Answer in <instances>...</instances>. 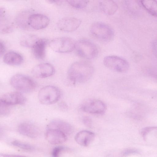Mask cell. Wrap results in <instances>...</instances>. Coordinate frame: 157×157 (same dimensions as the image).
Masks as SVG:
<instances>
[{"instance_id":"83f0119b","label":"cell","mask_w":157,"mask_h":157,"mask_svg":"<svg viewBox=\"0 0 157 157\" xmlns=\"http://www.w3.org/2000/svg\"><path fill=\"white\" fill-rule=\"evenodd\" d=\"M139 152V151L137 149L129 148L124 150L122 152V155H128L134 154H138Z\"/></svg>"},{"instance_id":"4dcf8cb0","label":"cell","mask_w":157,"mask_h":157,"mask_svg":"<svg viewBox=\"0 0 157 157\" xmlns=\"http://www.w3.org/2000/svg\"><path fill=\"white\" fill-rule=\"evenodd\" d=\"M5 51V45L3 43L0 41V57L3 55Z\"/></svg>"},{"instance_id":"1f68e13d","label":"cell","mask_w":157,"mask_h":157,"mask_svg":"<svg viewBox=\"0 0 157 157\" xmlns=\"http://www.w3.org/2000/svg\"><path fill=\"white\" fill-rule=\"evenodd\" d=\"M1 155L4 157H20L22 156L16 155H12V154H2Z\"/></svg>"},{"instance_id":"6da1fadb","label":"cell","mask_w":157,"mask_h":157,"mask_svg":"<svg viewBox=\"0 0 157 157\" xmlns=\"http://www.w3.org/2000/svg\"><path fill=\"white\" fill-rule=\"evenodd\" d=\"M94 72L93 65L86 61H78L72 63L67 71V77L73 84L83 83L89 80Z\"/></svg>"},{"instance_id":"277c9868","label":"cell","mask_w":157,"mask_h":157,"mask_svg":"<svg viewBox=\"0 0 157 157\" xmlns=\"http://www.w3.org/2000/svg\"><path fill=\"white\" fill-rule=\"evenodd\" d=\"M90 32L94 37L103 42H110L114 36V32L112 28L108 25L101 22L93 24L91 27Z\"/></svg>"},{"instance_id":"d6a6232c","label":"cell","mask_w":157,"mask_h":157,"mask_svg":"<svg viewBox=\"0 0 157 157\" xmlns=\"http://www.w3.org/2000/svg\"><path fill=\"white\" fill-rule=\"evenodd\" d=\"M4 12V10L3 8L0 7V17H2L3 15Z\"/></svg>"},{"instance_id":"cb8c5ba5","label":"cell","mask_w":157,"mask_h":157,"mask_svg":"<svg viewBox=\"0 0 157 157\" xmlns=\"http://www.w3.org/2000/svg\"><path fill=\"white\" fill-rule=\"evenodd\" d=\"M71 6L78 9H83L87 6L88 0H66Z\"/></svg>"},{"instance_id":"7a4b0ae2","label":"cell","mask_w":157,"mask_h":157,"mask_svg":"<svg viewBox=\"0 0 157 157\" xmlns=\"http://www.w3.org/2000/svg\"><path fill=\"white\" fill-rule=\"evenodd\" d=\"M11 85L20 92L29 93L34 90L36 87L35 82L30 77L21 74H16L10 78Z\"/></svg>"},{"instance_id":"8992f818","label":"cell","mask_w":157,"mask_h":157,"mask_svg":"<svg viewBox=\"0 0 157 157\" xmlns=\"http://www.w3.org/2000/svg\"><path fill=\"white\" fill-rule=\"evenodd\" d=\"M103 62L107 68L117 72L125 73L129 68V64L127 60L116 56H106L104 58Z\"/></svg>"},{"instance_id":"8fae6325","label":"cell","mask_w":157,"mask_h":157,"mask_svg":"<svg viewBox=\"0 0 157 157\" xmlns=\"http://www.w3.org/2000/svg\"><path fill=\"white\" fill-rule=\"evenodd\" d=\"M55 71L54 68L52 64L44 63L35 66L32 70V73L36 78H44L52 75Z\"/></svg>"},{"instance_id":"9a60e30c","label":"cell","mask_w":157,"mask_h":157,"mask_svg":"<svg viewBox=\"0 0 157 157\" xmlns=\"http://www.w3.org/2000/svg\"><path fill=\"white\" fill-rule=\"evenodd\" d=\"M47 128L55 129L59 130L67 136L73 132V128L69 123L64 121L56 119L51 121L48 124Z\"/></svg>"},{"instance_id":"ffe728a7","label":"cell","mask_w":157,"mask_h":157,"mask_svg":"<svg viewBox=\"0 0 157 157\" xmlns=\"http://www.w3.org/2000/svg\"><path fill=\"white\" fill-rule=\"evenodd\" d=\"M124 4L128 10L133 15H137L141 10L140 0H124Z\"/></svg>"},{"instance_id":"d4e9b609","label":"cell","mask_w":157,"mask_h":157,"mask_svg":"<svg viewBox=\"0 0 157 157\" xmlns=\"http://www.w3.org/2000/svg\"><path fill=\"white\" fill-rule=\"evenodd\" d=\"M10 106L0 99V115H5L9 113L11 110Z\"/></svg>"},{"instance_id":"4fadbf2b","label":"cell","mask_w":157,"mask_h":157,"mask_svg":"<svg viewBox=\"0 0 157 157\" xmlns=\"http://www.w3.org/2000/svg\"><path fill=\"white\" fill-rule=\"evenodd\" d=\"M0 99L6 104L13 105L23 104L26 101V98L20 92H13L3 95Z\"/></svg>"},{"instance_id":"ba28073f","label":"cell","mask_w":157,"mask_h":157,"mask_svg":"<svg viewBox=\"0 0 157 157\" xmlns=\"http://www.w3.org/2000/svg\"><path fill=\"white\" fill-rule=\"evenodd\" d=\"M81 108L83 111L90 113L101 114L105 111L106 106L102 101L95 99H89L84 101Z\"/></svg>"},{"instance_id":"9c48e42d","label":"cell","mask_w":157,"mask_h":157,"mask_svg":"<svg viewBox=\"0 0 157 157\" xmlns=\"http://www.w3.org/2000/svg\"><path fill=\"white\" fill-rule=\"evenodd\" d=\"M81 21L79 19L72 17H65L60 19L57 22V26L61 31L69 32L77 29Z\"/></svg>"},{"instance_id":"4316f807","label":"cell","mask_w":157,"mask_h":157,"mask_svg":"<svg viewBox=\"0 0 157 157\" xmlns=\"http://www.w3.org/2000/svg\"><path fill=\"white\" fill-rule=\"evenodd\" d=\"M156 129V127H147L142 129L141 134L144 140H146L147 136L149 132Z\"/></svg>"},{"instance_id":"f546056e","label":"cell","mask_w":157,"mask_h":157,"mask_svg":"<svg viewBox=\"0 0 157 157\" xmlns=\"http://www.w3.org/2000/svg\"><path fill=\"white\" fill-rule=\"evenodd\" d=\"M59 108L62 110H66L67 109L68 106L67 104L64 102H61L59 105Z\"/></svg>"},{"instance_id":"2e32d148","label":"cell","mask_w":157,"mask_h":157,"mask_svg":"<svg viewBox=\"0 0 157 157\" xmlns=\"http://www.w3.org/2000/svg\"><path fill=\"white\" fill-rule=\"evenodd\" d=\"M95 136V134L93 132L83 130L76 134L75 136V140L79 145L87 147L93 141Z\"/></svg>"},{"instance_id":"30bf717a","label":"cell","mask_w":157,"mask_h":157,"mask_svg":"<svg viewBox=\"0 0 157 157\" xmlns=\"http://www.w3.org/2000/svg\"><path fill=\"white\" fill-rule=\"evenodd\" d=\"M50 22L49 19L42 14L35 13L30 15L28 23L30 27L35 30H40L46 27Z\"/></svg>"},{"instance_id":"e0dca14e","label":"cell","mask_w":157,"mask_h":157,"mask_svg":"<svg viewBox=\"0 0 157 157\" xmlns=\"http://www.w3.org/2000/svg\"><path fill=\"white\" fill-rule=\"evenodd\" d=\"M48 43V41L46 39L40 38L32 48L33 54L36 58L40 60L44 58Z\"/></svg>"},{"instance_id":"d6986e66","label":"cell","mask_w":157,"mask_h":157,"mask_svg":"<svg viewBox=\"0 0 157 157\" xmlns=\"http://www.w3.org/2000/svg\"><path fill=\"white\" fill-rule=\"evenodd\" d=\"M3 61L7 64L17 66L21 64L23 61L21 55L16 52L11 51L6 53L3 57Z\"/></svg>"},{"instance_id":"44dd1931","label":"cell","mask_w":157,"mask_h":157,"mask_svg":"<svg viewBox=\"0 0 157 157\" xmlns=\"http://www.w3.org/2000/svg\"><path fill=\"white\" fill-rule=\"evenodd\" d=\"M141 6L151 15L156 17L157 3L156 0H140Z\"/></svg>"},{"instance_id":"5bb4252c","label":"cell","mask_w":157,"mask_h":157,"mask_svg":"<svg viewBox=\"0 0 157 157\" xmlns=\"http://www.w3.org/2000/svg\"><path fill=\"white\" fill-rule=\"evenodd\" d=\"M18 129L21 134L31 138H36L40 134V131L37 126L29 122L21 123Z\"/></svg>"},{"instance_id":"52a82bcc","label":"cell","mask_w":157,"mask_h":157,"mask_svg":"<svg viewBox=\"0 0 157 157\" xmlns=\"http://www.w3.org/2000/svg\"><path fill=\"white\" fill-rule=\"evenodd\" d=\"M75 42L72 38L68 37L56 38L49 43L51 49L55 52L65 53L70 52L75 49Z\"/></svg>"},{"instance_id":"f1b7e54d","label":"cell","mask_w":157,"mask_h":157,"mask_svg":"<svg viewBox=\"0 0 157 157\" xmlns=\"http://www.w3.org/2000/svg\"><path fill=\"white\" fill-rule=\"evenodd\" d=\"M82 122L87 127L91 128L92 125V121L91 119L88 117H85L82 119Z\"/></svg>"},{"instance_id":"603a6c76","label":"cell","mask_w":157,"mask_h":157,"mask_svg":"<svg viewBox=\"0 0 157 157\" xmlns=\"http://www.w3.org/2000/svg\"><path fill=\"white\" fill-rule=\"evenodd\" d=\"M12 144L16 147L28 151H33L35 150L34 147L33 146L20 141L14 140Z\"/></svg>"},{"instance_id":"836d02e7","label":"cell","mask_w":157,"mask_h":157,"mask_svg":"<svg viewBox=\"0 0 157 157\" xmlns=\"http://www.w3.org/2000/svg\"><path fill=\"white\" fill-rule=\"evenodd\" d=\"M51 2L53 3H58L59 0H49Z\"/></svg>"},{"instance_id":"7c38bea8","label":"cell","mask_w":157,"mask_h":157,"mask_svg":"<svg viewBox=\"0 0 157 157\" xmlns=\"http://www.w3.org/2000/svg\"><path fill=\"white\" fill-rule=\"evenodd\" d=\"M47 141L52 144H60L65 142L67 136L61 132L53 129L47 128L45 134Z\"/></svg>"},{"instance_id":"3957f363","label":"cell","mask_w":157,"mask_h":157,"mask_svg":"<svg viewBox=\"0 0 157 157\" xmlns=\"http://www.w3.org/2000/svg\"><path fill=\"white\" fill-rule=\"evenodd\" d=\"M75 49L79 57L88 59H94L98 53L97 46L91 41L85 39L80 40L75 42Z\"/></svg>"},{"instance_id":"5b68a950","label":"cell","mask_w":157,"mask_h":157,"mask_svg":"<svg viewBox=\"0 0 157 157\" xmlns=\"http://www.w3.org/2000/svg\"><path fill=\"white\" fill-rule=\"evenodd\" d=\"M61 96L60 90L51 85L44 86L39 91L38 97L40 102L44 105H50L56 103Z\"/></svg>"},{"instance_id":"484cf974","label":"cell","mask_w":157,"mask_h":157,"mask_svg":"<svg viewBox=\"0 0 157 157\" xmlns=\"http://www.w3.org/2000/svg\"><path fill=\"white\" fill-rule=\"evenodd\" d=\"M67 149V148L63 146H59L55 147L52 150V155L54 157H58L63 151Z\"/></svg>"},{"instance_id":"7402d4cb","label":"cell","mask_w":157,"mask_h":157,"mask_svg":"<svg viewBox=\"0 0 157 157\" xmlns=\"http://www.w3.org/2000/svg\"><path fill=\"white\" fill-rule=\"evenodd\" d=\"M39 39L37 36L34 35H25L21 38L20 44L24 47L32 48Z\"/></svg>"},{"instance_id":"ac0fdd59","label":"cell","mask_w":157,"mask_h":157,"mask_svg":"<svg viewBox=\"0 0 157 157\" xmlns=\"http://www.w3.org/2000/svg\"><path fill=\"white\" fill-rule=\"evenodd\" d=\"M99 6L101 11L108 15L113 14L118 8L117 5L113 0H99Z\"/></svg>"}]
</instances>
